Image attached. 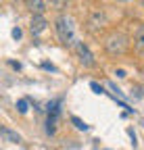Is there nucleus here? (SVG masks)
Here are the masks:
<instances>
[{
    "label": "nucleus",
    "instance_id": "f257e3e1",
    "mask_svg": "<svg viewBox=\"0 0 144 150\" xmlns=\"http://www.w3.org/2000/svg\"><path fill=\"white\" fill-rule=\"evenodd\" d=\"M55 29H57V35L63 44H69V46H75V31H73V23L71 19L65 17V15H59L57 21H55Z\"/></svg>",
    "mask_w": 144,
    "mask_h": 150
},
{
    "label": "nucleus",
    "instance_id": "f03ea898",
    "mask_svg": "<svg viewBox=\"0 0 144 150\" xmlns=\"http://www.w3.org/2000/svg\"><path fill=\"white\" fill-rule=\"evenodd\" d=\"M125 48H128V38H125L123 33H119V31L111 33V35L104 40V50L109 52L111 56L123 54V52H125Z\"/></svg>",
    "mask_w": 144,
    "mask_h": 150
},
{
    "label": "nucleus",
    "instance_id": "7ed1b4c3",
    "mask_svg": "<svg viewBox=\"0 0 144 150\" xmlns=\"http://www.w3.org/2000/svg\"><path fill=\"white\" fill-rule=\"evenodd\" d=\"M75 52L79 56V63L84 67H96V59H94V54L90 52V48L84 44V42H75Z\"/></svg>",
    "mask_w": 144,
    "mask_h": 150
},
{
    "label": "nucleus",
    "instance_id": "20e7f679",
    "mask_svg": "<svg viewBox=\"0 0 144 150\" xmlns=\"http://www.w3.org/2000/svg\"><path fill=\"white\" fill-rule=\"evenodd\" d=\"M46 19H44V15H33L31 17V23H29V29H31V33L33 35H40L44 29H46Z\"/></svg>",
    "mask_w": 144,
    "mask_h": 150
},
{
    "label": "nucleus",
    "instance_id": "39448f33",
    "mask_svg": "<svg viewBox=\"0 0 144 150\" xmlns=\"http://www.w3.org/2000/svg\"><path fill=\"white\" fill-rule=\"evenodd\" d=\"M25 6H27L33 15H44V11H46L44 0H25Z\"/></svg>",
    "mask_w": 144,
    "mask_h": 150
},
{
    "label": "nucleus",
    "instance_id": "423d86ee",
    "mask_svg": "<svg viewBox=\"0 0 144 150\" xmlns=\"http://www.w3.org/2000/svg\"><path fill=\"white\" fill-rule=\"evenodd\" d=\"M134 44H136V48H138V52H142L144 54V23L136 29V35H134Z\"/></svg>",
    "mask_w": 144,
    "mask_h": 150
},
{
    "label": "nucleus",
    "instance_id": "0eeeda50",
    "mask_svg": "<svg viewBox=\"0 0 144 150\" xmlns=\"http://www.w3.org/2000/svg\"><path fill=\"white\" fill-rule=\"evenodd\" d=\"M2 136H4V138H9L11 142H21L19 134H15V131H11L9 127H2Z\"/></svg>",
    "mask_w": 144,
    "mask_h": 150
},
{
    "label": "nucleus",
    "instance_id": "6e6552de",
    "mask_svg": "<svg viewBox=\"0 0 144 150\" xmlns=\"http://www.w3.org/2000/svg\"><path fill=\"white\" fill-rule=\"evenodd\" d=\"M71 123H73L77 129H82V131H86V129H88V125H86V123H84L79 117H71Z\"/></svg>",
    "mask_w": 144,
    "mask_h": 150
},
{
    "label": "nucleus",
    "instance_id": "1a4fd4ad",
    "mask_svg": "<svg viewBox=\"0 0 144 150\" xmlns=\"http://www.w3.org/2000/svg\"><path fill=\"white\" fill-rule=\"evenodd\" d=\"M27 106H29V102H27L25 98H21L19 102H17V108H19V112H21V115H25V112H27Z\"/></svg>",
    "mask_w": 144,
    "mask_h": 150
},
{
    "label": "nucleus",
    "instance_id": "9d476101",
    "mask_svg": "<svg viewBox=\"0 0 144 150\" xmlns=\"http://www.w3.org/2000/svg\"><path fill=\"white\" fill-rule=\"evenodd\" d=\"M90 88H92L96 94H104V90H102V86H98L96 81H92V83H90Z\"/></svg>",
    "mask_w": 144,
    "mask_h": 150
},
{
    "label": "nucleus",
    "instance_id": "9b49d317",
    "mask_svg": "<svg viewBox=\"0 0 144 150\" xmlns=\"http://www.w3.org/2000/svg\"><path fill=\"white\" fill-rule=\"evenodd\" d=\"M13 38H15V40H19V38H21V29H19V27L13 29Z\"/></svg>",
    "mask_w": 144,
    "mask_h": 150
},
{
    "label": "nucleus",
    "instance_id": "f8f14e48",
    "mask_svg": "<svg viewBox=\"0 0 144 150\" xmlns=\"http://www.w3.org/2000/svg\"><path fill=\"white\" fill-rule=\"evenodd\" d=\"M42 67H44V69H48V71H57V69H55V67H52V65H50V63H44V65H42Z\"/></svg>",
    "mask_w": 144,
    "mask_h": 150
},
{
    "label": "nucleus",
    "instance_id": "ddd939ff",
    "mask_svg": "<svg viewBox=\"0 0 144 150\" xmlns=\"http://www.w3.org/2000/svg\"><path fill=\"white\" fill-rule=\"evenodd\" d=\"M11 67H13V69H17V71L21 69V65H19V63H13V61H11Z\"/></svg>",
    "mask_w": 144,
    "mask_h": 150
},
{
    "label": "nucleus",
    "instance_id": "4468645a",
    "mask_svg": "<svg viewBox=\"0 0 144 150\" xmlns=\"http://www.w3.org/2000/svg\"><path fill=\"white\" fill-rule=\"evenodd\" d=\"M46 2H52V4H55V2H59V0H46Z\"/></svg>",
    "mask_w": 144,
    "mask_h": 150
},
{
    "label": "nucleus",
    "instance_id": "2eb2a0df",
    "mask_svg": "<svg viewBox=\"0 0 144 150\" xmlns=\"http://www.w3.org/2000/svg\"><path fill=\"white\" fill-rule=\"evenodd\" d=\"M117 2H130V0H117Z\"/></svg>",
    "mask_w": 144,
    "mask_h": 150
},
{
    "label": "nucleus",
    "instance_id": "dca6fc26",
    "mask_svg": "<svg viewBox=\"0 0 144 150\" xmlns=\"http://www.w3.org/2000/svg\"><path fill=\"white\" fill-rule=\"evenodd\" d=\"M142 6H144V0H142Z\"/></svg>",
    "mask_w": 144,
    "mask_h": 150
}]
</instances>
